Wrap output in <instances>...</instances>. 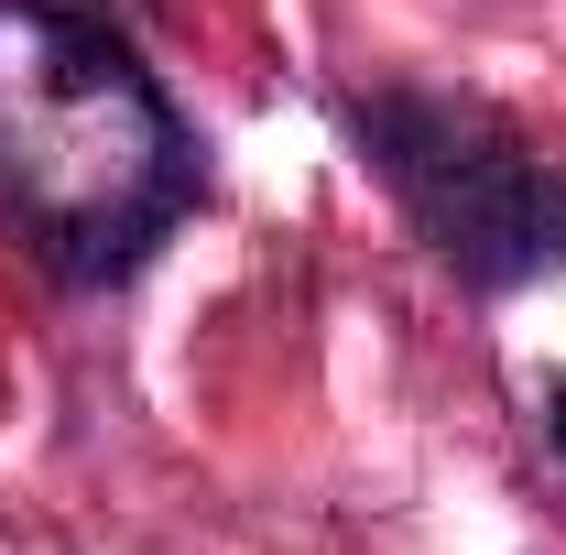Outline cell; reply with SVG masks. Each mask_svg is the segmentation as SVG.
Wrapping results in <instances>:
<instances>
[{"instance_id": "3", "label": "cell", "mask_w": 566, "mask_h": 555, "mask_svg": "<svg viewBox=\"0 0 566 555\" xmlns=\"http://www.w3.org/2000/svg\"><path fill=\"white\" fill-rule=\"evenodd\" d=\"M556 447H566V381H556Z\"/></svg>"}, {"instance_id": "2", "label": "cell", "mask_w": 566, "mask_h": 555, "mask_svg": "<svg viewBox=\"0 0 566 555\" xmlns=\"http://www.w3.org/2000/svg\"><path fill=\"white\" fill-rule=\"evenodd\" d=\"M359 142L447 273L501 294V283H534L566 262V175H545V153H523L501 121L381 87V98H359Z\"/></svg>"}, {"instance_id": "1", "label": "cell", "mask_w": 566, "mask_h": 555, "mask_svg": "<svg viewBox=\"0 0 566 555\" xmlns=\"http://www.w3.org/2000/svg\"><path fill=\"white\" fill-rule=\"evenodd\" d=\"M197 208V142L142 55L66 0H0V218L66 283H109Z\"/></svg>"}]
</instances>
